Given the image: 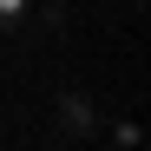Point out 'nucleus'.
Here are the masks:
<instances>
[{"mask_svg": "<svg viewBox=\"0 0 151 151\" xmlns=\"http://www.w3.org/2000/svg\"><path fill=\"white\" fill-rule=\"evenodd\" d=\"M59 125H66V132H92V99L86 92H59Z\"/></svg>", "mask_w": 151, "mask_h": 151, "instance_id": "1", "label": "nucleus"}, {"mask_svg": "<svg viewBox=\"0 0 151 151\" xmlns=\"http://www.w3.org/2000/svg\"><path fill=\"white\" fill-rule=\"evenodd\" d=\"M27 13H33V0H0V33H20Z\"/></svg>", "mask_w": 151, "mask_h": 151, "instance_id": "2", "label": "nucleus"}]
</instances>
